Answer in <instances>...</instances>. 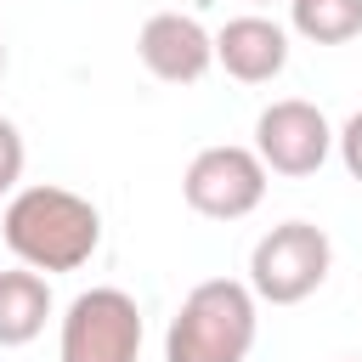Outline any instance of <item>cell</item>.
<instances>
[{
  "instance_id": "1",
  "label": "cell",
  "mask_w": 362,
  "mask_h": 362,
  "mask_svg": "<svg viewBox=\"0 0 362 362\" xmlns=\"http://www.w3.org/2000/svg\"><path fill=\"white\" fill-rule=\"evenodd\" d=\"M0 232H6V249L17 255V266H28V272H79L102 249L96 204L68 187H51V181L17 187L6 198Z\"/></svg>"
},
{
  "instance_id": "2",
  "label": "cell",
  "mask_w": 362,
  "mask_h": 362,
  "mask_svg": "<svg viewBox=\"0 0 362 362\" xmlns=\"http://www.w3.org/2000/svg\"><path fill=\"white\" fill-rule=\"evenodd\" d=\"M260 334V300L238 277H204L187 288L164 334V362H243Z\"/></svg>"
},
{
  "instance_id": "3",
  "label": "cell",
  "mask_w": 362,
  "mask_h": 362,
  "mask_svg": "<svg viewBox=\"0 0 362 362\" xmlns=\"http://www.w3.org/2000/svg\"><path fill=\"white\" fill-rule=\"evenodd\" d=\"M334 243L311 221H283L249 249V288L266 305H300L328 283Z\"/></svg>"
},
{
  "instance_id": "4",
  "label": "cell",
  "mask_w": 362,
  "mask_h": 362,
  "mask_svg": "<svg viewBox=\"0 0 362 362\" xmlns=\"http://www.w3.org/2000/svg\"><path fill=\"white\" fill-rule=\"evenodd\" d=\"M57 362H141V305L136 294L102 283L68 300Z\"/></svg>"
},
{
  "instance_id": "5",
  "label": "cell",
  "mask_w": 362,
  "mask_h": 362,
  "mask_svg": "<svg viewBox=\"0 0 362 362\" xmlns=\"http://www.w3.org/2000/svg\"><path fill=\"white\" fill-rule=\"evenodd\" d=\"M266 164L255 147H238V141H215L204 153H192L187 175H181V198L192 215L204 221H243L260 209L266 198Z\"/></svg>"
},
{
  "instance_id": "6",
  "label": "cell",
  "mask_w": 362,
  "mask_h": 362,
  "mask_svg": "<svg viewBox=\"0 0 362 362\" xmlns=\"http://www.w3.org/2000/svg\"><path fill=\"white\" fill-rule=\"evenodd\" d=\"M334 136L339 130L328 124V113L317 102H305V96H283V102L260 107V119H255V153H260V164L272 175H288V181L317 175L328 164V153H334Z\"/></svg>"
},
{
  "instance_id": "7",
  "label": "cell",
  "mask_w": 362,
  "mask_h": 362,
  "mask_svg": "<svg viewBox=\"0 0 362 362\" xmlns=\"http://www.w3.org/2000/svg\"><path fill=\"white\" fill-rule=\"evenodd\" d=\"M136 57L164 85H198L215 68V34L187 11H153L136 34Z\"/></svg>"
},
{
  "instance_id": "8",
  "label": "cell",
  "mask_w": 362,
  "mask_h": 362,
  "mask_svg": "<svg viewBox=\"0 0 362 362\" xmlns=\"http://www.w3.org/2000/svg\"><path fill=\"white\" fill-rule=\"evenodd\" d=\"M215 62L238 85H272L288 68V28L272 23V17H260V11L226 17L221 34H215Z\"/></svg>"
},
{
  "instance_id": "9",
  "label": "cell",
  "mask_w": 362,
  "mask_h": 362,
  "mask_svg": "<svg viewBox=\"0 0 362 362\" xmlns=\"http://www.w3.org/2000/svg\"><path fill=\"white\" fill-rule=\"evenodd\" d=\"M45 317H51V283H45V272H28V266L0 272V345L17 351L28 339H40Z\"/></svg>"
},
{
  "instance_id": "10",
  "label": "cell",
  "mask_w": 362,
  "mask_h": 362,
  "mask_svg": "<svg viewBox=\"0 0 362 362\" xmlns=\"http://www.w3.org/2000/svg\"><path fill=\"white\" fill-rule=\"evenodd\" d=\"M288 28L311 45H345L362 34V0H288Z\"/></svg>"
},
{
  "instance_id": "11",
  "label": "cell",
  "mask_w": 362,
  "mask_h": 362,
  "mask_svg": "<svg viewBox=\"0 0 362 362\" xmlns=\"http://www.w3.org/2000/svg\"><path fill=\"white\" fill-rule=\"evenodd\" d=\"M23 158H28L23 130L0 113V198H6V192H17V181H23Z\"/></svg>"
},
{
  "instance_id": "12",
  "label": "cell",
  "mask_w": 362,
  "mask_h": 362,
  "mask_svg": "<svg viewBox=\"0 0 362 362\" xmlns=\"http://www.w3.org/2000/svg\"><path fill=\"white\" fill-rule=\"evenodd\" d=\"M334 147H339V158H345V170H351V181H362V107L339 124V136H334Z\"/></svg>"
},
{
  "instance_id": "13",
  "label": "cell",
  "mask_w": 362,
  "mask_h": 362,
  "mask_svg": "<svg viewBox=\"0 0 362 362\" xmlns=\"http://www.w3.org/2000/svg\"><path fill=\"white\" fill-rule=\"evenodd\" d=\"M0 74H6V40H0Z\"/></svg>"
},
{
  "instance_id": "14",
  "label": "cell",
  "mask_w": 362,
  "mask_h": 362,
  "mask_svg": "<svg viewBox=\"0 0 362 362\" xmlns=\"http://www.w3.org/2000/svg\"><path fill=\"white\" fill-rule=\"evenodd\" d=\"M260 6H266V0H260Z\"/></svg>"
},
{
  "instance_id": "15",
  "label": "cell",
  "mask_w": 362,
  "mask_h": 362,
  "mask_svg": "<svg viewBox=\"0 0 362 362\" xmlns=\"http://www.w3.org/2000/svg\"><path fill=\"white\" fill-rule=\"evenodd\" d=\"M356 362H362V356H356Z\"/></svg>"
}]
</instances>
